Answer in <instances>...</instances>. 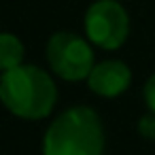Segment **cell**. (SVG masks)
<instances>
[{
	"label": "cell",
	"instance_id": "1",
	"mask_svg": "<svg viewBox=\"0 0 155 155\" xmlns=\"http://www.w3.org/2000/svg\"><path fill=\"white\" fill-rule=\"evenodd\" d=\"M0 102L19 119L38 121L51 115L58 102V87L47 70L21 64L0 74Z\"/></svg>",
	"mask_w": 155,
	"mask_h": 155
},
{
	"label": "cell",
	"instance_id": "8",
	"mask_svg": "<svg viewBox=\"0 0 155 155\" xmlns=\"http://www.w3.org/2000/svg\"><path fill=\"white\" fill-rule=\"evenodd\" d=\"M142 96H144V104L151 113H155V72L147 79L144 83V89H142Z\"/></svg>",
	"mask_w": 155,
	"mask_h": 155
},
{
	"label": "cell",
	"instance_id": "3",
	"mask_svg": "<svg viewBox=\"0 0 155 155\" xmlns=\"http://www.w3.org/2000/svg\"><path fill=\"white\" fill-rule=\"evenodd\" d=\"M47 64L49 68L64 81H87L91 68L96 66V58H94V49L89 45V41H85L83 36L62 30L55 32L49 41H47Z\"/></svg>",
	"mask_w": 155,
	"mask_h": 155
},
{
	"label": "cell",
	"instance_id": "7",
	"mask_svg": "<svg viewBox=\"0 0 155 155\" xmlns=\"http://www.w3.org/2000/svg\"><path fill=\"white\" fill-rule=\"evenodd\" d=\"M138 134L147 140H155V113H147L138 119Z\"/></svg>",
	"mask_w": 155,
	"mask_h": 155
},
{
	"label": "cell",
	"instance_id": "4",
	"mask_svg": "<svg viewBox=\"0 0 155 155\" xmlns=\"http://www.w3.org/2000/svg\"><path fill=\"white\" fill-rule=\"evenodd\" d=\"M83 26L87 41L104 51L119 49L130 36V15L121 0H96L85 13Z\"/></svg>",
	"mask_w": 155,
	"mask_h": 155
},
{
	"label": "cell",
	"instance_id": "6",
	"mask_svg": "<svg viewBox=\"0 0 155 155\" xmlns=\"http://www.w3.org/2000/svg\"><path fill=\"white\" fill-rule=\"evenodd\" d=\"M24 58H26L24 43L11 32H0V74L21 66Z\"/></svg>",
	"mask_w": 155,
	"mask_h": 155
},
{
	"label": "cell",
	"instance_id": "5",
	"mask_svg": "<svg viewBox=\"0 0 155 155\" xmlns=\"http://www.w3.org/2000/svg\"><path fill=\"white\" fill-rule=\"evenodd\" d=\"M132 83V70L125 62L121 60H104L98 62L89 77H87V85L94 94L102 96V98H117L123 91H127Z\"/></svg>",
	"mask_w": 155,
	"mask_h": 155
},
{
	"label": "cell",
	"instance_id": "2",
	"mask_svg": "<svg viewBox=\"0 0 155 155\" xmlns=\"http://www.w3.org/2000/svg\"><path fill=\"white\" fill-rule=\"evenodd\" d=\"M104 127L89 106H72L58 115L43 136V155H102Z\"/></svg>",
	"mask_w": 155,
	"mask_h": 155
}]
</instances>
